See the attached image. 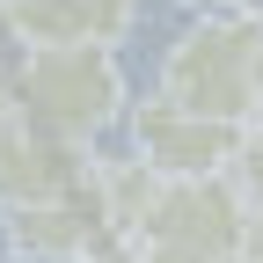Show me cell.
Listing matches in <instances>:
<instances>
[{
  "mask_svg": "<svg viewBox=\"0 0 263 263\" xmlns=\"http://www.w3.org/2000/svg\"><path fill=\"white\" fill-rule=\"evenodd\" d=\"M15 124V88H8V59H0V132Z\"/></svg>",
  "mask_w": 263,
  "mask_h": 263,
  "instance_id": "8fae6325",
  "label": "cell"
},
{
  "mask_svg": "<svg viewBox=\"0 0 263 263\" xmlns=\"http://www.w3.org/2000/svg\"><path fill=\"white\" fill-rule=\"evenodd\" d=\"M8 88H15V124L44 132V139H66V146H88V154L132 110V88H124L117 51H95V44L22 51L8 66Z\"/></svg>",
  "mask_w": 263,
  "mask_h": 263,
  "instance_id": "6da1fadb",
  "label": "cell"
},
{
  "mask_svg": "<svg viewBox=\"0 0 263 263\" xmlns=\"http://www.w3.org/2000/svg\"><path fill=\"white\" fill-rule=\"evenodd\" d=\"M256 44L263 15H197L183 37L161 51V103L212 117V124H249L256 117Z\"/></svg>",
  "mask_w": 263,
  "mask_h": 263,
  "instance_id": "7a4b0ae2",
  "label": "cell"
},
{
  "mask_svg": "<svg viewBox=\"0 0 263 263\" xmlns=\"http://www.w3.org/2000/svg\"><path fill=\"white\" fill-rule=\"evenodd\" d=\"M256 117H263V44H256Z\"/></svg>",
  "mask_w": 263,
  "mask_h": 263,
  "instance_id": "7c38bea8",
  "label": "cell"
},
{
  "mask_svg": "<svg viewBox=\"0 0 263 263\" xmlns=\"http://www.w3.org/2000/svg\"><path fill=\"white\" fill-rule=\"evenodd\" d=\"M0 241L22 263H103V256H117V234H110L103 197H95V176H88V190L59 197V205L0 212Z\"/></svg>",
  "mask_w": 263,
  "mask_h": 263,
  "instance_id": "277c9868",
  "label": "cell"
},
{
  "mask_svg": "<svg viewBox=\"0 0 263 263\" xmlns=\"http://www.w3.org/2000/svg\"><path fill=\"white\" fill-rule=\"evenodd\" d=\"M249 227H256V212L234 190V176H176V183L161 176L124 256L132 263H241Z\"/></svg>",
  "mask_w": 263,
  "mask_h": 263,
  "instance_id": "3957f363",
  "label": "cell"
},
{
  "mask_svg": "<svg viewBox=\"0 0 263 263\" xmlns=\"http://www.w3.org/2000/svg\"><path fill=\"white\" fill-rule=\"evenodd\" d=\"M88 176H95V154L88 146L44 139V132H29V124L0 132V212H15V205H59V197L88 190Z\"/></svg>",
  "mask_w": 263,
  "mask_h": 263,
  "instance_id": "52a82bcc",
  "label": "cell"
},
{
  "mask_svg": "<svg viewBox=\"0 0 263 263\" xmlns=\"http://www.w3.org/2000/svg\"><path fill=\"white\" fill-rule=\"evenodd\" d=\"M154 190H161V176L146 168L139 154H117V161H95V197H103V212H110V234H117V249L132 241V227L146 219V205H154Z\"/></svg>",
  "mask_w": 263,
  "mask_h": 263,
  "instance_id": "ba28073f",
  "label": "cell"
},
{
  "mask_svg": "<svg viewBox=\"0 0 263 263\" xmlns=\"http://www.w3.org/2000/svg\"><path fill=\"white\" fill-rule=\"evenodd\" d=\"M103 263H132V256H124V249H117V256H103Z\"/></svg>",
  "mask_w": 263,
  "mask_h": 263,
  "instance_id": "4fadbf2b",
  "label": "cell"
},
{
  "mask_svg": "<svg viewBox=\"0 0 263 263\" xmlns=\"http://www.w3.org/2000/svg\"><path fill=\"white\" fill-rule=\"evenodd\" d=\"M256 219H263V212H256Z\"/></svg>",
  "mask_w": 263,
  "mask_h": 263,
  "instance_id": "e0dca14e",
  "label": "cell"
},
{
  "mask_svg": "<svg viewBox=\"0 0 263 263\" xmlns=\"http://www.w3.org/2000/svg\"><path fill=\"white\" fill-rule=\"evenodd\" d=\"M0 8H8V0H0Z\"/></svg>",
  "mask_w": 263,
  "mask_h": 263,
  "instance_id": "9a60e30c",
  "label": "cell"
},
{
  "mask_svg": "<svg viewBox=\"0 0 263 263\" xmlns=\"http://www.w3.org/2000/svg\"><path fill=\"white\" fill-rule=\"evenodd\" d=\"M132 22L139 8H124V0H8L0 8V29L15 51H73V44L117 51Z\"/></svg>",
  "mask_w": 263,
  "mask_h": 263,
  "instance_id": "8992f818",
  "label": "cell"
},
{
  "mask_svg": "<svg viewBox=\"0 0 263 263\" xmlns=\"http://www.w3.org/2000/svg\"><path fill=\"white\" fill-rule=\"evenodd\" d=\"M190 8H205V15H256L263 0H190Z\"/></svg>",
  "mask_w": 263,
  "mask_h": 263,
  "instance_id": "30bf717a",
  "label": "cell"
},
{
  "mask_svg": "<svg viewBox=\"0 0 263 263\" xmlns=\"http://www.w3.org/2000/svg\"><path fill=\"white\" fill-rule=\"evenodd\" d=\"M124 8H139V0H124Z\"/></svg>",
  "mask_w": 263,
  "mask_h": 263,
  "instance_id": "5bb4252c",
  "label": "cell"
},
{
  "mask_svg": "<svg viewBox=\"0 0 263 263\" xmlns=\"http://www.w3.org/2000/svg\"><path fill=\"white\" fill-rule=\"evenodd\" d=\"M234 190L249 197V212H263V117H249L241 124V154H234Z\"/></svg>",
  "mask_w": 263,
  "mask_h": 263,
  "instance_id": "9c48e42d",
  "label": "cell"
},
{
  "mask_svg": "<svg viewBox=\"0 0 263 263\" xmlns=\"http://www.w3.org/2000/svg\"><path fill=\"white\" fill-rule=\"evenodd\" d=\"M256 15H263V8H256Z\"/></svg>",
  "mask_w": 263,
  "mask_h": 263,
  "instance_id": "2e32d148",
  "label": "cell"
},
{
  "mask_svg": "<svg viewBox=\"0 0 263 263\" xmlns=\"http://www.w3.org/2000/svg\"><path fill=\"white\" fill-rule=\"evenodd\" d=\"M132 154L146 161L154 176H227L241 154V124H212V117H190V110H168L161 95L132 103Z\"/></svg>",
  "mask_w": 263,
  "mask_h": 263,
  "instance_id": "5b68a950",
  "label": "cell"
}]
</instances>
